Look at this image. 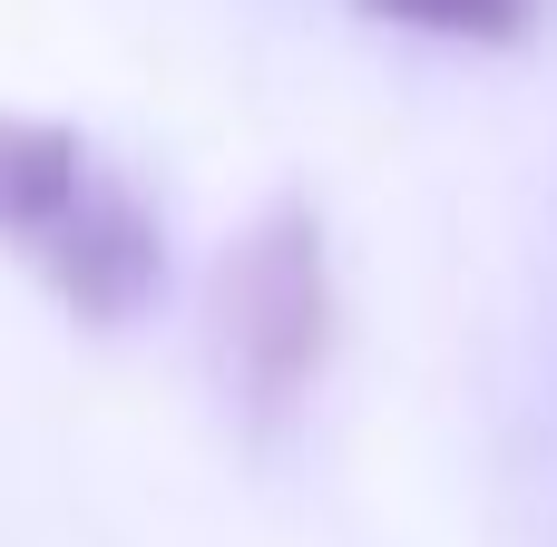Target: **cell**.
I'll return each mask as SVG.
<instances>
[{"instance_id": "obj_1", "label": "cell", "mask_w": 557, "mask_h": 547, "mask_svg": "<svg viewBox=\"0 0 557 547\" xmlns=\"http://www.w3.org/2000/svg\"><path fill=\"white\" fill-rule=\"evenodd\" d=\"M215 313H225V372L245 382V401L294 411L333 343V274H323V225L304 196L264 206L235 235V254L215 274Z\"/></svg>"}, {"instance_id": "obj_2", "label": "cell", "mask_w": 557, "mask_h": 547, "mask_svg": "<svg viewBox=\"0 0 557 547\" xmlns=\"http://www.w3.org/2000/svg\"><path fill=\"white\" fill-rule=\"evenodd\" d=\"M98 176H108V157H98L78 127H59V117H10V108H0V245H10V254L49 264V245L78 225V206H88Z\"/></svg>"}, {"instance_id": "obj_3", "label": "cell", "mask_w": 557, "mask_h": 547, "mask_svg": "<svg viewBox=\"0 0 557 547\" xmlns=\"http://www.w3.org/2000/svg\"><path fill=\"white\" fill-rule=\"evenodd\" d=\"M382 29H421V39H470V49H519L539 29L548 0H352Z\"/></svg>"}]
</instances>
